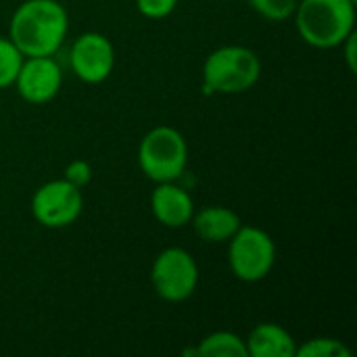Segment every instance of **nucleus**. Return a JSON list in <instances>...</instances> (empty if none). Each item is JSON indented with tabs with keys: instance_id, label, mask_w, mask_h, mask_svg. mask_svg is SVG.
I'll return each mask as SVG.
<instances>
[{
	"instance_id": "f257e3e1",
	"label": "nucleus",
	"mask_w": 357,
	"mask_h": 357,
	"mask_svg": "<svg viewBox=\"0 0 357 357\" xmlns=\"http://www.w3.org/2000/svg\"><path fill=\"white\" fill-rule=\"evenodd\" d=\"M67 31L69 15L59 0H25L8 23V38L23 56H54Z\"/></svg>"
},
{
	"instance_id": "f03ea898",
	"label": "nucleus",
	"mask_w": 357,
	"mask_h": 357,
	"mask_svg": "<svg viewBox=\"0 0 357 357\" xmlns=\"http://www.w3.org/2000/svg\"><path fill=\"white\" fill-rule=\"evenodd\" d=\"M293 17L301 40L318 50L339 48L356 31V2L351 0H299Z\"/></svg>"
},
{
	"instance_id": "7ed1b4c3",
	"label": "nucleus",
	"mask_w": 357,
	"mask_h": 357,
	"mask_svg": "<svg viewBox=\"0 0 357 357\" xmlns=\"http://www.w3.org/2000/svg\"><path fill=\"white\" fill-rule=\"evenodd\" d=\"M259 77L261 61L249 46H220L203 63L205 94H243L251 90Z\"/></svg>"
},
{
	"instance_id": "20e7f679",
	"label": "nucleus",
	"mask_w": 357,
	"mask_h": 357,
	"mask_svg": "<svg viewBox=\"0 0 357 357\" xmlns=\"http://www.w3.org/2000/svg\"><path fill=\"white\" fill-rule=\"evenodd\" d=\"M188 144L172 126H157L144 134L138 146V165L142 174L159 182H176L186 172Z\"/></svg>"
},
{
	"instance_id": "39448f33",
	"label": "nucleus",
	"mask_w": 357,
	"mask_h": 357,
	"mask_svg": "<svg viewBox=\"0 0 357 357\" xmlns=\"http://www.w3.org/2000/svg\"><path fill=\"white\" fill-rule=\"evenodd\" d=\"M228 266L241 282H261L276 266V243L257 226H241L228 241Z\"/></svg>"
},
{
	"instance_id": "423d86ee",
	"label": "nucleus",
	"mask_w": 357,
	"mask_h": 357,
	"mask_svg": "<svg viewBox=\"0 0 357 357\" xmlns=\"http://www.w3.org/2000/svg\"><path fill=\"white\" fill-rule=\"evenodd\" d=\"M151 284L157 297L169 303L190 299L199 287V266L190 251L182 247L163 249L151 268Z\"/></svg>"
},
{
	"instance_id": "0eeeda50",
	"label": "nucleus",
	"mask_w": 357,
	"mask_h": 357,
	"mask_svg": "<svg viewBox=\"0 0 357 357\" xmlns=\"http://www.w3.org/2000/svg\"><path fill=\"white\" fill-rule=\"evenodd\" d=\"M29 209L40 226L50 230L67 228L82 215L84 195L82 188L73 186L65 178L50 180L33 192Z\"/></svg>"
},
{
	"instance_id": "6e6552de",
	"label": "nucleus",
	"mask_w": 357,
	"mask_h": 357,
	"mask_svg": "<svg viewBox=\"0 0 357 357\" xmlns=\"http://www.w3.org/2000/svg\"><path fill=\"white\" fill-rule=\"evenodd\" d=\"M69 65L79 82L90 86L102 84L113 73L115 48L105 33L86 31L75 38L69 52Z\"/></svg>"
},
{
	"instance_id": "1a4fd4ad",
	"label": "nucleus",
	"mask_w": 357,
	"mask_h": 357,
	"mask_svg": "<svg viewBox=\"0 0 357 357\" xmlns=\"http://www.w3.org/2000/svg\"><path fill=\"white\" fill-rule=\"evenodd\" d=\"M13 86L25 102L46 105L63 86L61 65L54 61V56H25Z\"/></svg>"
},
{
	"instance_id": "9d476101",
	"label": "nucleus",
	"mask_w": 357,
	"mask_h": 357,
	"mask_svg": "<svg viewBox=\"0 0 357 357\" xmlns=\"http://www.w3.org/2000/svg\"><path fill=\"white\" fill-rule=\"evenodd\" d=\"M151 211L165 228H184L195 215V201L190 192L176 182H159L151 195Z\"/></svg>"
},
{
	"instance_id": "9b49d317",
	"label": "nucleus",
	"mask_w": 357,
	"mask_h": 357,
	"mask_svg": "<svg viewBox=\"0 0 357 357\" xmlns=\"http://www.w3.org/2000/svg\"><path fill=\"white\" fill-rule=\"evenodd\" d=\"M190 226L201 241L218 245V243H228L234 236V232L243 226V222L234 209L222 205H209L195 211Z\"/></svg>"
},
{
	"instance_id": "f8f14e48",
	"label": "nucleus",
	"mask_w": 357,
	"mask_h": 357,
	"mask_svg": "<svg viewBox=\"0 0 357 357\" xmlns=\"http://www.w3.org/2000/svg\"><path fill=\"white\" fill-rule=\"evenodd\" d=\"M245 345L249 357H295L297 351L293 335L276 322L257 324L245 339Z\"/></svg>"
},
{
	"instance_id": "ddd939ff",
	"label": "nucleus",
	"mask_w": 357,
	"mask_h": 357,
	"mask_svg": "<svg viewBox=\"0 0 357 357\" xmlns=\"http://www.w3.org/2000/svg\"><path fill=\"white\" fill-rule=\"evenodd\" d=\"M197 357H249L245 339L230 331H218L199 341L192 349Z\"/></svg>"
},
{
	"instance_id": "4468645a",
	"label": "nucleus",
	"mask_w": 357,
	"mask_h": 357,
	"mask_svg": "<svg viewBox=\"0 0 357 357\" xmlns=\"http://www.w3.org/2000/svg\"><path fill=\"white\" fill-rule=\"evenodd\" d=\"M295 357H351V349L333 337H314L297 345Z\"/></svg>"
},
{
	"instance_id": "2eb2a0df",
	"label": "nucleus",
	"mask_w": 357,
	"mask_h": 357,
	"mask_svg": "<svg viewBox=\"0 0 357 357\" xmlns=\"http://www.w3.org/2000/svg\"><path fill=\"white\" fill-rule=\"evenodd\" d=\"M23 59L25 56L10 42V38H2L0 36V90H4V88L15 84V77H17V73L21 69Z\"/></svg>"
},
{
	"instance_id": "dca6fc26",
	"label": "nucleus",
	"mask_w": 357,
	"mask_h": 357,
	"mask_svg": "<svg viewBox=\"0 0 357 357\" xmlns=\"http://www.w3.org/2000/svg\"><path fill=\"white\" fill-rule=\"evenodd\" d=\"M249 6L268 21H287L293 17L299 0H247Z\"/></svg>"
},
{
	"instance_id": "f3484780",
	"label": "nucleus",
	"mask_w": 357,
	"mask_h": 357,
	"mask_svg": "<svg viewBox=\"0 0 357 357\" xmlns=\"http://www.w3.org/2000/svg\"><path fill=\"white\" fill-rule=\"evenodd\" d=\"M178 6V0H136V8L146 19H165Z\"/></svg>"
},
{
	"instance_id": "a211bd4d",
	"label": "nucleus",
	"mask_w": 357,
	"mask_h": 357,
	"mask_svg": "<svg viewBox=\"0 0 357 357\" xmlns=\"http://www.w3.org/2000/svg\"><path fill=\"white\" fill-rule=\"evenodd\" d=\"M67 182H71L77 188H84L92 182V165L86 159H75L65 167V176Z\"/></svg>"
},
{
	"instance_id": "6ab92c4d",
	"label": "nucleus",
	"mask_w": 357,
	"mask_h": 357,
	"mask_svg": "<svg viewBox=\"0 0 357 357\" xmlns=\"http://www.w3.org/2000/svg\"><path fill=\"white\" fill-rule=\"evenodd\" d=\"M356 42H357V31H351L345 40H343V44L339 46L341 50H343V56H345V63H347V69L351 71V73H356L357 71V54H356Z\"/></svg>"
},
{
	"instance_id": "aec40b11",
	"label": "nucleus",
	"mask_w": 357,
	"mask_h": 357,
	"mask_svg": "<svg viewBox=\"0 0 357 357\" xmlns=\"http://www.w3.org/2000/svg\"><path fill=\"white\" fill-rule=\"evenodd\" d=\"M351 2H356V4H357V0H351Z\"/></svg>"
},
{
	"instance_id": "412c9836",
	"label": "nucleus",
	"mask_w": 357,
	"mask_h": 357,
	"mask_svg": "<svg viewBox=\"0 0 357 357\" xmlns=\"http://www.w3.org/2000/svg\"><path fill=\"white\" fill-rule=\"evenodd\" d=\"M226 2H232V0H226Z\"/></svg>"
}]
</instances>
